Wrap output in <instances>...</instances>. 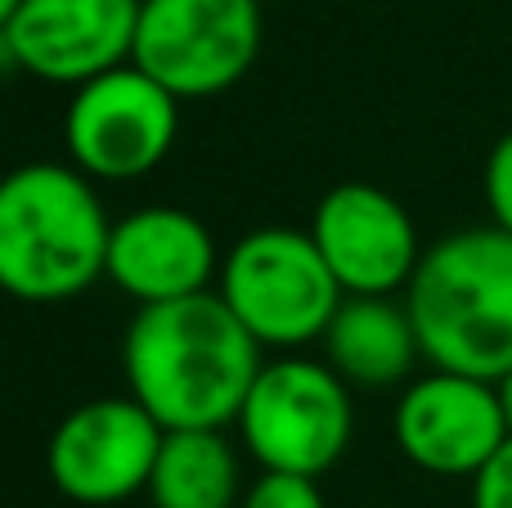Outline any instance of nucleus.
<instances>
[{
	"label": "nucleus",
	"instance_id": "f257e3e1",
	"mask_svg": "<svg viewBox=\"0 0 512 508\" xmlns=\"http://www.w3.org/2000/svg\"><path fill=\"white\" fill-rule=\"evenodd\" d=\"M261 365V342L234 320L221 293L140 306L122 338L126 387L167 432L239 423Z\"/></svg>",
	"mask_w": 512,
	"mask_h": 508
},
{
	"label": "nucleus",
	"instance_id": "f03ea898",
	"mask_svg": "<svg viewBox=\"0 0 512 508\" xmlns=\"http://www.w3.org/2000/svg\"><path fill=\"white\" fill-rule=\"evenodd\" d=\"M95 180L72 162H23L0 176V293L27 306L72 302L108 270Z\"/></svg>",
	"mask_w": 512,
	"mask_h": 508
},
{
	"label": "nucleus",
	"instance_id": "7ed1b4c3",
	"mask_svg": "<svg viewBox=\"0 0 512 508\" xmlns=\"http://www.w3.org/2000/svg\"><path fill=\"white\" fill-rule=\"evenodd\" d=\"M405 311L432 369L499 383L512 369V234L472 225L432 243Z\"/></svg>",
	"mask_w": 512,
	"mask_h": 508
},
{
	"label": "nucleus",
	"instance_id": "20e7f679",
	"mask_svg": "<svg viewBox=\"0 0 512 508\" xmlns=\"http://www.w3.org/2000/svg\"><path fill=\"white\" fill-rule=\"evenodd\" d=\"M216 284H221L216 293L234 311V320L261 347L283 351L324 338L337 306L346 302L342 284L319 257L310 230H283V225L243 234L221 257Z\"/></svg>",
	"mask_w": 512,
	"mask_h": 508
},
{
	"label": "nucleus",
	"instance_id": "39448f33",
	"mask_svg": "<svg viewBox=\"0 0 512 508\" xmlns=\"http://www.w3.org/2000/svg\"><path fill=\"white\" fill-rule=\"evenodd\" d=\"M239 432L261 473H301L319 482L351 446L355 405L333 365L283 356L261 365Z\"/></svg>",
	"mask_w": 512,
	"mask_h": 508
},
{
	"label": "nucleus",
	"instance_id": "423d86ee",
	"mask_svg": "<svg viewBox=\"0 0 512 508\" xmlns=\"http://www.w3.org/2000/svg\"><path fill=\"white\" fill-rule=\"evenodd\" d=\"M261 54L256 0H144L131 63L176 99L234 90Z\"/></svg>",
	"mask_w": 512,
	"mask_h": 508
},
{
	"label": "nucleus",
	"instance_id": "0eeeda50",
	"mask_svg": "<svg viewBox=\"0 0 512 508\" xmlns=\"http://www.w3.org/2000/svg\"><path fill=\"white\" fill-rule=\"evenodd\" d=\"M180 135V99L135 63L72 90L63 113L68 162L90 180L149 176Z\"/></svg>",
	"mask_w": 512,
	"mask_h": 508
},
{
	"label": "nucleus",
	"instance_id": "6e6552de",
	"mask_svg": "<svg viewBox=\"0 0 512 508\" xmlns=\"http://www.w3.org/2000/svg\"><path fill=\"white\" fill-rule=\"evenodd\" d=\"M162 428L135 396L86 401L54 428L45 446V473L77 504H122L149 491L162 450Z\"/></svg>",
	"mask_w": 512,
	"mask_h": 508
},
{
	"label": "nucleus",
	"instance_id": "1a4fd4ad",
	"mask_svg": "<svg viewBox=\"0 0 512 508\" xmlns=\"http://www.w3.org/2000/svg\"><path fill=\"white\" fill-rule=\"evenodd\" d=\"M310 239L346 297H396L409 288L423 243L409 207L369 180H342L319 198Z\"/></svg>",
	"mask_w": 512,
	"mask_h": 508
},
{
	"label": "nucleus",
	"instance_id": "9d476101",
	"mask_svg": "<svg viewBox=\"0 0 512 508\" xmlns=\"http://www.w3.org/2000/svg\"><path fill=\"white\" fill-rule=\"evenodd\" d=\"M396 446L414 468L432 477H477L499 446L508 441V423L499 410V392L486 378L427 369L396 401Z\"/></svg>",
	"mask_w": 512,
	"mask_h": 508
},
{
	"label": "nucleus",
	"instance_id": "9b49d317",
	"mask_svg": "<svg viewBox=\"0 0 512 508\" xmlns=\"http://www.w3.org/2000/svg\"><path fill=\"white\" fill-rule=\"evenodd\" d=\"M140 5L144 0H23L5 27V41L18 72L81 90L131 63Z\"/></svg>",
	"mask_w": 512,
	"mask_h": 508
},
{
	"label": "nucleus",
	"instance_id": "f8f14e48",
	"mask_svg": "<svg viewBox=\"0 0 512 508\" xmlns=\"http://www.w3.org/2000/svg\"><path fill=\"white\" fill-rule=\"evenodd\" d=\"M216 275H221V252H216L212 230L185 207L153 203L113 221L104 279H113L131 302H185V297L207 293Z\"/></svg>",
	"mask_w": 512,
	"mask_h": 508
},
{
	"label": "nucleus",
	"instance_id": "ddd939ff",
	"mask_svg": "<svg viewBox=\"0 0 512 508\" xmlns=\"http://www.w3.org/2000/svg\"><path fill=\"white\" fill-rule=\"evenodd\" d=\"M324 351L346 387L405 383L423 360L414 320L396 297H346L324 333Z\"/></svg>",
	"mask_w": 512,
	"mask_h": 508
},
{
	"label": "nucleus",
	"instance_id": "4468645a",
	"mask_svg": "<svg viewBox=\"0 0 512 508\" xmlns=\"http://www.w3.org/2000/svg\"><path fill=\"white\" fill-rule=\"evenodd\" d=\"M144 495L153 508H234L239 455L225 432H167Z\"/></svg>",
	"mask_w": 512,
	"mask_h": 508
},
{
	"label": "nucleus",
	"instance_id": "2eb2a0df",
	"mask_svg": "<svg viewBox=\"0 0 512 508\" xmlns=\"http://www.w3.org/2000/svg\"><path fill=\"white\" fill-rule=\"evenodd\" d=\"M239 508H324L315 477L301 473H261L256 482L243 491Z\"/></svg>",
	"mask_w": 512,
	"mask_h": 508
},
{
	"label": "nucleus",
	"instance_id": "dca6fc26",
	"mask_svg": "<svg viewBox=\"0 0 512 508\" xmlns=\"http://www.w3.org/2000/svg\"><path fill=\"white\" fill-rule=\"evenodd\" d=\"M481 194H486L490 225L512 234V131H504L490 144L486 171H481Z\"/></svg>",
	"mask_w": 512,
	"mask_h": 508
},
{
	"label": "nucleus",
	"instance_id": "f3484780",
	"mask_svg": "<svg viewBox=\"0 0 512 508\" xmlns=\"http://www.w3.org/2000/svg\"><path fill=\"white\" fill-rule=\"evenodd\" d=\"M472 508H512V437L499 455L472 477Z\"/></svg>",
	"mask_w": 512,
	"mask_h": 508
},
{
	"label": "nucleus",
	"instance_id": "a211bd4d",
	"mask_svg": "<svg viewBox=\"0 0 512 508\" xmlns=\"http://www.w3.org/2000/svg\"><path fill=\"white\" fill-rule=\"evenodd\" d=\"M495 392H499V410H504V423H508V437H512V369L504 378L495 383Z\"/></svg>",
	"mask_w": 512,
	"mask_h": 508
},
{
	"label": "nucleus",
	"instance_id": "6ab92c4d",
	"mask_svg": "<svg viewBox=\"0 0 512 508\" xmlns=\"http://www.w3.org/2000/svg\"><path fill=\"white\" fill-rule=\"evenodd\" d=\"M18 5H23V0H0V32H5V27H9V18L18 14Z\"/></svg>",
	"mask_w": 512,
	"mask_h": 508
},
{
	"label": "nucleus",
	"instance_id": "aec40b11",
	"mask_svg": "<svg viewBox=\"0 0 512 508\" xmlns=\"http://www.w3.org/2000/svg\"><path fill=\"white\" fill-rule=\"evenodd\" d=\"M256 5H265V0H256Z\"/></svg>",
	"mask_w": 512,
	"mask_h": 508
}]
</instances>
